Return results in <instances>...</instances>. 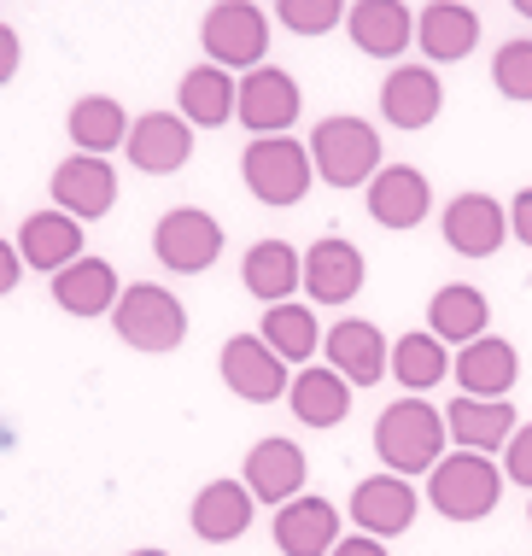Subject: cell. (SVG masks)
<instances>
[{"instance_id": "obj_1", "label": "cell", "mask_w": 532, "mask_h": 556, "mask_svg": "<svg viewBox=\"0 0 532 556\" xmlns=\"http://www.w3.org/2000/svg\"><path fill=\"white\" fill-rule=\"evenodd\" d=\"M451 433H445V410H433L428 399H398L375 416V457L387 463V475H433V463L445 457Z\"/></svg>"}, {"instance_id": "obj_2", "label": "cell", "mask_w": 532, "mask_h": 556, "mask_svg": "<svg viewBox=\"0 0 532 556\" xmlns=\"http://www.w3.org/2000/svg\"><path fill=\"white\" fill-rule=\"evenodd\" d=\"M311 164H316V182L328 188H369L375 170H380V135L369 117H352V112H333L311 129Z\"/></svg>"}, {"instance_id": "obj_3", "label": "cell", "mask_w": 532, "mask_h": 556, "mask_svg": "<svg viewBox=\"0 0 532 556\" xmlns=\"http://www.w3.org/2000/svg\"><path fill=\"white\" fill-rule=\"evenodd\" d=\"M112 328H117V340H124L129 352L164 357V352H176V345L188 340V305H181L170 288H159V281H135V288L117 293Z\"/></svg>"}, {"instance_id": "obj_4", "label": "cell", "mask_w": 532, "mask_h": 556, "mask_svg": "<svg viewBox=\"0 0 532 556\" xmlns=\"http://www.w3.org/2000/svg\"><path fill=\"white\" fill-rule=\"evenodd\" d=\"M504 498V469L480 451H445L428 475V504L445 521H485Z\"/></svg>"}, {"instance_id": "obj_5", "label": "cell", "mask_w": 532, "mask_h": 556, "mask_svg": "<svg viewBox=\"0 0 532 556\" xmlns=\"http://www.w3.org/2000/svg\"><path fill=\"white\" fill-rule=\"evenodd\" d=\"M240 176H246V193L257 205H299L304 193L316 188V164H311V147L293 141V135H264V141H246L240 153Z\"/></svg>"}, {"instance_id": "obj_6", "label": "cell", "mask_w": 532, "mask_h": 556, "mask_svg": "<svg viewBox=\"0 0 532 556\" xmlns=\"http://www.w3.org/2000/svg\"><path fill=\"white\" fill-rule=\"evenodd\" d=\"M200 48L205 65L217 71H257L269 53V12L257 0H217V7L200 18Z\"/></svg>"}, {"instance_id": "obj_7", "label": "cell", "mask_w": 532, "mask_h": 556, "mask_svg": "<svg viewBox=\"0 0 532 556\" xmlns=\"http://www.w3.org/2000/svg\"><path fill=\"white\" fill-rule=\"evenodd\" d=\"M152 258L170 276H200V269L223 258V223L200 212V205H170L152 223Z\"/></svg>"}, {"instance_id": "obj_8", "label": "cell", "mask_w": 532, "mask_h": 556, "mask_svg": "<svg viewBox=\"0 0 532 556\" xmlns=\"http://www.w3.org/2000/svg\"><path fill=\"white\" fill-rule=\"evenodd\" d=\"M299 112H304V88H299L293 71H281V65H257L235 88V117H240V129H246L252 141L287 135L299 124Z\"/></svg>"}, {"instance_id": "obj_9", "label": "cell", "mask_w": 532, "mask_h": 556, "mask_svg": "<svg viewBox=\"0 0 532 556\" xmlns=\"http://www.w3.org/2000/svg\"><path fill=\"white\" fill-rule=\"evenodd\" d=\"M416 509H421V498H416V480H404V475H369V480H357L352 486V504H345V516L357 521V533H369V539H398V533H409L416 528Z\"/></svg>"}, {"instance_id": "obj_10", "label": "cell", "mask_w": 532, "mask_h": 556, "mask_svg": "<svg viewBox=\"0 0 532 556\" xmlns=\"http://www.w3.org/2000/svg\"><path fill=\"white\" fill-rule=\"evenodd\" d=\"M48 193H53V212H65L76 223H100L117 205V170H112V159L71 153V159L53 164Z\"/></svg>"}, {"instance_id": "obj_11", "label": "cell", "mask_w": 532, "mask_h": 556, "mask_svg": "<svg viewBox=\"0 0 532 556\" xmlns=\"http://www.w3.org/2000/svg\"><path fill=\"white\" fill-rule=\"evenodd\" d=\"M217 369H223V387H228V393L246 399V404H276V399H287V387H293V369H287L257 334L223 340Z\"/></svg>"}, {"instance_id": "obj_12", "label": "cell", "mask_w": 532, "mask_h": 556, "mask_svg": "<svg viewBox=\"0 0 532 556\" xmlns=\"http://www.w3.org/2000/svg\"><path fill=\"white\" fill-rule=\"evenodd\" d=\"M322 352H328V369L340 375L345 387H375V381H387L392 375V340L380 334V323L369 317H345V323H333L328 328V340H322Z\"/></svg>"}, {"instance_id": "obj_13", "label": "cell", "mask_w": 532, "mask_h": 556, "mask_svg": "<svg viewBox=\"0 0 532 556\" xmlns=\"http://www.w3.org/2000/svg\"><path fill=\"white\" fill-rule=\"evenodd\" d=\"M439 229H445V247L456 258H497L509 240V205L492 200V193H456L445 205V217H439Z\"/></svg>"}, {"instance_id": "obj_14", "label": "cell", "mask_w": 532, "mask_h": 556, "mask_svg": "<svg viewBox=\"0 0 532 556\" xmlns=\"http://www.w3.org/2000/svg\"><path fill=\"white\" fill-rule=\"evenodd\" d=\"M304 475H311V463H304V451L293 440H281V433H269V440H257L246 451V469H240V486L252 492V504L264 509H281L293 504L304 492Z\"/></svg>"}, {"instance_id": "obj_15", "label": "cell", "mask_w": 532, "mask_h": 556, "mask_svg": "<svg viewBox=\"0 0 532 556\" xmlns=\"http://www.w3.org/2000/svg\"><path fill=\"white\" fill-rule=\"evenodd\" d=\"M363 276H369V264H363V252L345 235H322L304 247V293H311V305H352L363 293Z\"/></svg>"}, {"instance_id": "obj_16", "label": "cell", "mask_w": 532, "mask_h": 556, "mask_svg": "<svg viewBox=\"0 0 532 556\" xmlns=\"http://www.w3.org/2000/svg\"><path fill=\"white\" fill-rule=\"evenodd\" d=\"M433 212V182L416 164H380L369 182V217L380 229H421V217Z\"/></svg>"}, {"instance_id": "obj_17", "label": "cell", "mask_w": 532, "mask_h": 556, "mask_svg": "<svg viewBox=\"0 0 532 556\" xmlns=\"http://www.w3.org/2000/svg\"><path fill=\"white\" fill-rule=\"evenodd\" d=\"M451 375L463 387V399H509L515 381H521V352L504 334H480L451 357Z\"/></svg>"}, {"instance_id": "obj_18", "label": "cell", "mask_w": 532, "mask_h": 556, "mask_svg": "<svg viewBox=\"0 0 532 556\" xmlns=\"http://www.w3.org/2000/svg\"><path fill=\"white\" fill-rule=\"evenodd\" d=\"M124 153H129L135 170H147V176H176L181 164L193 159V129L181 124V112H141L129 124Z\"/></svg>"}, {"instance_id": "obj_19", "label": "cell", "mask_w": 532, "mask_h": 556, "mask_svg": "<svg viewBox=\"0 0 532 556\" xmlns=\"http://www.w3.org/2000/svg\"><path fill=\"white\" fill-rule=\"evenodd\" d=\"M252 516H257V504L240 480H205V486L193 492L188 528H193V539H205V545H235V539L252 533Z\"/></svg>"}, {"instance_id": "obj_20", "label": "cell", "mask_w": 532, "mask_h": 556, "mask_svg": "<svg viewBox=\"0 0 532 556\" xmlns=\"http://www.w3.org/2000/svg\"><path fill=\"white\" fill-rule=\"evenodd\" d=\"M445 112V83L433 65H392V77L380 83V117L392 129H428Z\"/></svg>"}, {"instance_id": "obj_21", "label": "cell", "mask_w": 532, "mask_h": 556, "mask_svg": "<svg viewBox=\"0 0 532 556\" xmlns=\"http://www.w3.org/2000/svg\"><path fill=\"white\" fill-rule=\"evenodd\" d=\"M416 48L433 59V65H456L480 48V12L468 0H428L416 12Z\"/></svg>"}, {"instance_id": "obj_22", "label": "cell", "mask_w": 532, "mask_h": 556, "mask_svg": "<svg viewBox=\"0 0 532 556\" xmlns=\"http://www.w3.org/2000/svg\"><path fill=\"white\" fill-rule=\"evenodd\" d=\"M240 281H246L252 299H264V311L287 305V299L304 288V252L293 247V240H276V235L252 240L246 258H240Z\"/></svg>"}, {"instance_id": "obj_23", "label": "cell", "mask_w": 532, "mask_h": 556, "mask_svg": "<svg viewBox=\"0 0 532 556\" xmlns=\"http://www.w3.org/2000/svg\"><path fill=\"white\" fill-rule=\"evenodd\" d=\"M340 545V504L299 492L293 504L276 509V551L281 556H328Z\"/></svg>"}, {"instance_id": "obj_24", "label": "cell", "mask_w": 532, "mask_h": 556, "mask_svg": "<svg viewBox=\"0 0 532 556\" xmlns=\"http://www.w3.org/2000/svg\"><path fill=\"white\" fill-rule=\"evenodd\" d=\"M48 288H53V305H59V311H71V317L94 323V317H112V305H117V293H124V281H117L112 258H88V252H83L76 264L59 269Z\"/></svg>"}, {"instance_id": "obj_25", "label": "cell", "mask_w": 532, "mask_h": 556, "mask_svg": "<svg viewBox=\"0 0 532 556\" xmlns=\"http://www.w3.org/2000/svg\"><path fill=\"white\" fill-rule=\"evenodd\" d=\"M345 29H352L357 53L398 59L404 48H416V7H404V0H357V7H345Z\"/></svg>"}, {"instance_id": "obj_26", "label": "cell", "mask_w": 532, "mask_h": 556, "mask_svg": "<svg viewBox=\"0 0 532 556\" xmlns=\"http://www.w3.org/2000/svg\"><path fill=\"white\" fill-rule=\"evenodd\" d=\"M83 223L76 217H65V212H29L24 223H18V258H24V269H41V276H59L65 264H76L83 258Z\"/></svg>"}, {"instance_id": "obj_27", "label": "cell", "mask_w": 532, "mask_h": 556, "mask_svg": "<svg viewBox=\"0 0 532 556\" xmlns=\"http://www.w3.org/2000/svg\"><path fill=\"white\" fill-rule=\"evenodd\" d=\"M428 334L445 340V345H474L480 334H492V299L480 288H468V281H445V288H433L428 299Z\"/></svg>"}, {"instance_id": "obj_28", "label": "cell", "mask_w": 532, "mask_h": 556, "mask_svg": "<svg viewBox=\"0 0 532 556\" xmlns=\"http://www.w3.org/2000/svg\"><path fill=\"white\" fill-rule=\"evenodd\" d=\"M515 404L509 399H463L445 410V433L456 451H480V457H492V451H504L515 440Z\"/></svg>"}, {"instance_id": "obj_29", "label": "cell", "mask_w": 532, "mask_h": 556, "mask_svg": "<svg viewBox=\"0 0 532 556\" xmlns=\"http://www.w3.org/2000/svg\"><path fill=\"white\" fill-rule=\"evenodd\" d=\"M235 77L217 65H188L181 71V83H176V106H181V124L188 129H223L228 117H235Z\"/></svg>"}, {"instance_id": "obj_30", "label": "cell", "mask_w": 532, "mask_h": 556, "mask_svg": "<svg viewBox=\"0 0 532 556\" xmlns=\"http://www.w3.org/2000/svg\"><path fill=\"white\" fill-rule=\"evenodd\" d=\"M287 410L299 416L304 428H340L352 416V387L340 381L328 364H304L287 387Z\"/></svg>"}, {"instance_id": "obj_31", "label": "cell", "mask_w": 532, "mask_h": 556, "mask_svg": "<svg viewBox=\"0 0 532 556\" xmlns=\"http://www.w3.org/2000/svg\"><path fill=\"white\" fill-rule=\"evenodd\" d=\"M257 340H264L287 369H304L316 352H322V323H316L311 305L287 299V305H269V311H264V323H257Z\"/></svg>"}, {"instance_id": "obj_32", "label": "cell", "mask_w": 532, "mask_h": 556, "mask_svg": "<svg viewBox=\"0 0 532 556\" xmlns=\"http://www.w3.org/2000/svg\"><path fill=\"white\" fill-rule=\"evenodd\" d=\"M129 124H135V117L117 106L112 94H83V100L71 106V117H65L76 153H88V159H112L117 147L129 141Z\"/></svg>"}, {"instance_id": "obj_33", "label": "cell", "mask_w": 532, "mask_h": 556, "mask_svg": "<svg viewBox=\"0 0 532 556\" xmlns=\"http://www.w3.org/2000/svg\"><path fill=\"white\" fill-rule=\"evenodd\" d=\"M392 375L404 381L409 399H428V387H439V381L451 375V345L433 340L428 328L398 334V340H392Z\"/></svg>"}, {"instance_id": "obj_34", "label": "cell", "mask_w": 532, "mask_h": 556, "mask_svg": "<svg viewBox=\"0 0 532 556\" xmlns=\"http://www.w3.org/2000/svg\"><path fill=\"white\" fill-rule=\"evenodd\" d=\"M492 88L515 106H532V36H515L492 53Z\"/></svg>"}, {"instance_id": "obj_35", "label": "cell", "mask_w": 532, "mask_h": 556, "mask_svg": "<svg viewBox=\"0 0 532 556\" xmlns=\"http://www.w3.org/2000/svg\"><path fill=\"white\" fill-rule=\"evenodd\" d=\"M269 18H281V29L293 36H328L333 24H345V7L340 0H281Z\"/></svg>"}, {"instance_id": "obj_36", "label": "cell", "mask_w": 532, "mask_h": 556, "mask_svg": "<svg viewBox=\"0 0 532 556\" xmlns=\"http://www.w3.org/2000/svg\"><path fill=\"white\" fill-rule=\"evenodd\" d=\"M497 469H504V480H515V486H527V492H532V422L515 428V440L504 445Z\"/></svg>"}, {"instance_id": "obj_37", "label": "cell", "mask_w": 532, "mask_h": 556, "mask_svg": "<svg viewBox=\"0 0 532 556\" xmlns=\"http://www.w3.org/2000/svg\"><path fill=\"white\" fill-rule=\"evenodd\" d=\"M18 65H24V41H18V29L0 24V88L18 77Z\"/></svg>"}, {"instance_id": "obj_38", "label": "cell", "mask_w": 532, "mask_h": 556, "mask_svg": "<svg viewBox=\"0 0 532 556\" xmlns=\"http://www.w3.org/2000/svg\"><path fill=\"white\" fill-rule=\"evenodd\" d=\"M509 235L521 240V247H532V188H521L509 200Z\"/></svg>"}, {"instance_id": "obj_39", "label": "cell", "mask_w": 532, "mask_h": 556, "mask_svg": "<svg viewBox=\"0 0 532 556\" xmlns=\"http://www.w3.org/2000/svg\"><path fill=\"white\" fill-rule=\"evenodd\" d=\"M18 281H24V258H18V247H12V240H0V299L18 288Z\"/></svg>"}, {"instance_id": "obj_40", "label": "cell", "mask_w": 532, "mask_h": 556, "mask_svg": "<svg viewBox=\"0 0 532 556\" xmlns=\"http://www.w3.org/2000/svg\"><path fill=\"white\" fill-rule=\"evenodd\" d=\"M328 556H387V545L369 539V533H340V545H333Z\"/></svg>"}, {"instance_id": "obj_41", "label": "cell", "mask_w": 532, "mask_h": 556, "mask_svg": "<svg viewBox=\"0 0 532 556\" xmlns=\"http://www.w3.org/2000/svg\"><path fill=\"white\" fill-rule=\"evenodd\" d=\"M515 12H521V18H527V24H532V0H521V7H515Z\"/></svg>"}, {"instance_id": "obj_42", "label": "cell", "mask_w": 532, "mask_h": 556, "mask_svg": "<svg viewBox=\"0 0 532 556\" xmlns=\"http://www.w3.org/2000/svg\"><path fill=\"white\" fill-rule=\"evenodd\" d=\"M129 556H170V551H152V545H147V551H129Z\"/></svg>"}, {"instance_id": "obj_43", "label": "cell", "mask_w": 532, "mask_h": 556, "mask_svg": "<svg viewBox=\"0 0 532 556\" xmlns=\"http://www.w3.org/2000/svg\"><path fill=\"white\" fill-rule=\"evenodd\" d=\"M527 521H532V504H527Z\"/></svg>"}]
</instances>
